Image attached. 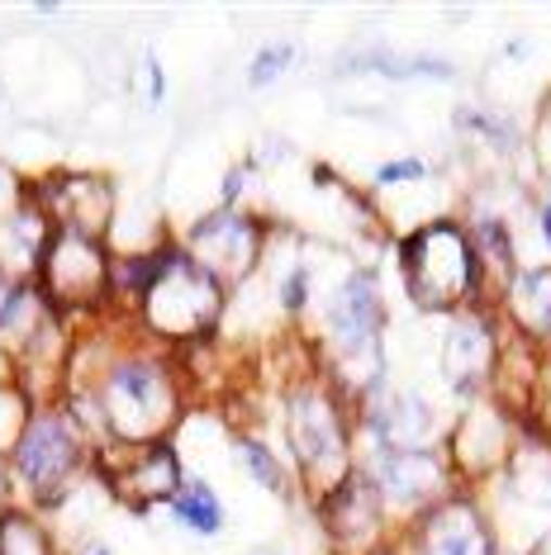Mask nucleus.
I'll list each match as a JSON object with an SVG mask.
<instances>
[{
  "label": "nucleus",
  "instance_id": "f8f14e48",
  "mask_svg": "<svg viewBox=\"0 0 551 555\" xmlns=\"http://www.w3.org/2000/svg\"><path fill=\"white\" fill-rule=\"evenodd\" d=\"M171 513H177V522L191 527L195 537H219V527H223V508L209 485H181L177 499H171Z\"/></svg>",
  "mask_w": 551,
  "mask_h": 555
},
{
  "label": "nucleus",
  "instance_id": "aec40b11",
  "mask_svg": "<svg viewBox=\"0 0 551 555\" xmlns=\"http://www.w3.org/2000/svg\"><path fill=\"white\" fill-rule=\"evenodd\" d=\"M542 233H547V243H551V199H547V209H542Z\"/></svg>",
  "mask_w": 551,
  "mask_h": 555
},
{
  "label": "nucleus",
  "instance_id": "f03ea898",
  "mask_svg": "<svg viewBox=\"0 0 551 555\" xmlns=\"http://www.w3.org/2000/svg\"><path fill=\"white\" fill-rule=\"evenodd\" d=\"M100 409H105V423L124 447H148V441H162V433L177 418V389H171L167 365L157 361H119L115 371L105 375V389H100Z\"/></svg>",
  "mask_w": 551,
  "mask_h": 555
},
{
  "label": "nucleus",
  "instance_id": "4468645a",
  "mask_svg": "<svg viewBox=\"0 0 551 555\" xmlns=\"http://www.w3.org/2000/svg\"><path fill=\"white\" fill-rule=\"evenodd\" d=\"M34 413H24V399L15 385H0V456H10L15 451V441L24 437V427H29Z\"/></svg>",
  "mask_w": 551,
  "mask_h": 555
},
{
  "label": "nucleus",
  "instance_id": "1a4fd4ad",
  "mask_svg": "<svg viewBox=\"0 0 551 555\" xmlns=\"http://www.w3.org/2000/svg\"><path fill=\"white\" fill-rule=\"evenodd\" d=\"M115 489L119 499L129 503H162V499H177L181 489V465L171 456L167 441H148V447H124V461L115 470Z\"/></svg>",
  "mask_w": 551,
  "mask_h": 555
},
{
  "label": "nucleus",
  "instance_id": "2eb2a0df",
  "mask_svg": "<svg viewBox=\"0 0 551 555\" xmlns=\"http://www.w3.org/2000/svg\"><path fill=\"white\" fill-rule=\"evenodd\" d=\"M238 451H243V461H247V470H253L257 479H261V489H281L285 485V475H281V465H276V456L261 441H253V437H243L238 441Z\"/></svg>",
  "mask_w": 551,
  "mask_h": 555
},
{
  "label": "nucleus",
  "instance_id": "6ab92c4d",
  "mask_svg": "<svg viewBox=\"0 0 551 555\" xmlns=\"http://www.w3.org/2000/svg\"><path fill=\"white\" fill-rule=\"evenodd\" d=\"M0 385H10V351L0 343Z\"/></svg>",
  "mask_w": 551,
  "mask_h": 555
},
{
  "label": "nucleus",
  "instance_id": "dca6fc26",
  "mask_svg": "<svg viewBox=\"0 0 551 555\" xmlns=\"http://www.w3.org/2000/svg\"><path fill=\"white\" fill-rule=\"evenodd\" d=\"M291 57H295V48L291 43H271V48H261L257 53V62H253V86H267L271 77H281L285 67H291Z\"/></svg>",
  "mask_w": 551,
  "mask_h": 555
},
{
  "label": "nucleus",
  "instance_id": "9b49d317",
  "mask_svg": "<svg viewBox=\"0 0 551 555\" xmlns=\"http://www.w3.org/2000/svg\"><path fill=\"white\" fill-rule=\"evenodd\" d=\"M423 555H490L480 517L461 508V503L433 508L428 522H423Z\"/></svg>",
  "mask_w": 551,
  "mask_h": 555
},
{
  "label": "nucleus",
  "instance_id": "20e7f679",
  "mask_svg": "<svg viewBox=\"0 0 551 555\" xmlns=\"http://www.w3.org/2000/svg\"><path fill=\"white\" fill-rule=\"evenodd\" d=\"M39 295L48 305L77 309V305H95L110 295V261L100 251L95 237L53 229L39 251Z\"/></svg>",
  "mask_w": 551,
  "mask_h": 555
},
{
  "label": "nucleus",
  "instance_id": "7ed1b4c3",
  "mask_svg": "<svg viewBox=\"0 0 551 555\" xmlns=\"http://www.w3.org/2000/svg\"><path fill=\"white\" fill-rule=\"evenodd\" d=\"M143 313L162 337H200L219 319V281L209 275L191 251H171L167 271L153 281L143 299Z\"/></svg>",
  "mask_w": 551,
  "mask_h": 555
},
{
  "label": "nucleus",
  "instance_id": "6e6552de",
  "mask_svg": "<svg viewBox=\"0 0 551 555\" xmlns=\"http://www.w3.org/2000/svg\"><path fill=\"white\" fill-rule=\"evenodd\" d=\"M110 205H115L110 185L95 181V176H57V181H43L39 191V209L53 229L95 237V243L110 223Z\"/></svg>",
  "mask_w": 551,
  "mask_h": 555
},
{
  "label": "nucleus",
  "instance_id": "9d476101",
  "mask_svg": "<svg viewBox=\"0 0 551 555\" xmlns=\"http://www.w3.org/2000/svg\"><path fill=\"white\" fill-rule=\"evenodd\" d=\"M329 327H333V343H343L347 351H357V347L375 351V333H381V299H375V281L367 271H357L353 281L337 289V299L329 305Z\"/></svg>",
  "mask_w": 551,
  "mask_h": 555
},
{
  "label": "nucleus",
  "instance_id": "0eeeda50",
  "mask_svg": "<svg viewBox=\"0 0 551 555\" xmlns=\"http://www.w3.org/2000/svg\"><path fill=\"white\" fill-rule=\"evenodd\" d=\"M257 251H261V233L243 214H209V219H200L191 229V257L215 275V281L247 275Z\"/></svg>",
  "mask_w": 551,
  "mask_h": 555
},
{
  "label": "nucleus",
  "instance_id": "423d86ee",
  "mask_svg": "<svg viewBox=\"0 0 551 555\" xmlns=\"http://www.w3.org/2000/svg\"><path fill=\"white\" fill-rule=\"evenodd\" d=\"M81 465V441L67 427L62 413H34L24 437L10 451V470H15L34 494H62V479Z\"/></svg>",
  "mask_w": 551,
  "mask_h": 555
},
{
  "label": "nucleus",
  "instance_id": "f257e3e1",
  "mask_svg": "<svg viewBox=\"0 0 551 555\" xmlns=\"http://www.w3.org/2000/svg\"><path fill=\"white\" fill-rule=\"evenodd\" d=\"M409 295L428 309H452L480 289V251L457 223H428L405 243Z\"/></svg>",
  "mask_w": 551,
  "mask_h": 555
},
{
  "label": "nucleus",
  "instance_id": "f3484780",
  "mask_svg": "<svg viewBox=\"0 0 551 555\" xmlns=\"http://www.w3.org/2000/svg\"><path fill=\"white\" fill-rule=\"evenodd\" d=\"M423 176H428V167H423V162H413V157H405V162H385V167H375V185L423 181Z\"/></svg>",
  "mask_w": 551,
  "mask_h": 555
},
{
  "label": "nucleus",
  "instance_id": "412c9836",
  "mask_svg": "<svg viewBox=\"0 0 551 555\" xmlns=\"http://www.w3.org/2000/svg\"><path fill=\"white\" fill-rule=\"evenodd\" d=\"M91 555H110V551L105 546H91Z\"/></svg>",
  "mask_w": 551,
  "mask_h": 555
},
{
  "label": "nucleus",
  "instance_id": "4be33fe9",
  "mask_svg": "<svg viewBox=\"0 0 551 555\" xmlns=\"http://www.w3.org/2000/svg\"><path fill=\"white\" fill-rule=\"evenodd\" d=\"M0 485H5V470H0Z\"/></svg>",
  "mask_w": 551,
  "mask_h": 555
},
{
  "label": "nucleus",
  "instance_id": "ddd939ff",
  "mask_svg": "<svg viewBox=\"0 0 551 555\" xmlns=\"http://www.w3.org/2000/svg\"><path fill=\"white\" fill-rule=\"evenodd\" d=\"M0 555H53V541L29 513L0 508Z\"/></svg>",
  "mask_w": 551,
  "mask_h": 555
},
{
  "label": "nucleus",
  "instance_id": "39448f33",
  "mask_svg": "<svg viewBox=\"0 0 551 555\" xmlns=\"http://www.w3.org/2000/svg\"><path fill=\"white\" fill-rule=\"evenodd\" d=\"M291 447L305 475L319 485V494H329L333 485H343L347 475V427H343V413L329 395L319 389H305L295 403H291Z\"/></svg>",
  "mask_w": 551,
  "mask_h": 555
},
{
  "label": "nucleus",
  "instance_id": "a211bd4d",
  "mask_svg": "<svg viewBox=\"0 0 551 555\" xmlns=\"http://www.w3.org/2000/svg\"><path fill=\"white\" fill-rule=\"evenodd\" d=\"M15 299H20V281H10V275L0 271V327H5L10 309H15Z\"/></svg>",
  "mask_w": 551,
  "mask_h": 555
}]
</instances>
